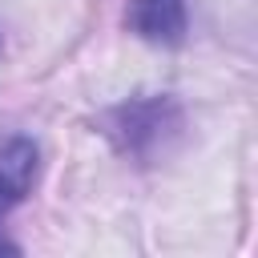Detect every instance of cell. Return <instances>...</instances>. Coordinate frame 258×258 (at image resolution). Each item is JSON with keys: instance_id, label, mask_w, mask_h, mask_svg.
<instances>
[{"instance_id": "6da1fadb", "label": "cell", "mask_w": 258, "mask_h": 258, "mask_svg": "<svg viewBox=\"0 0 258 258\" xmlns=\"http://www.w3.org/2000/svg\"><path fill=\"white\" fill-rule=\"evenodd\" d=\"M105 133L117 141L121 153L153 161L157 153H165L169 137L181 133V109L173 97H133L105 117Z\"/></svg>"}, {"instance_id": "7a4b0ae2", "label": "cell", "mask_w": 258, "mask_h": 258, "mask_svg": "<svg viewBox=\"0 0 258 258\" xmlns=\"http://www.w3.org/2000/svg\"><path fill=\"white\" fill-rule=\"evenodd\" d=\"M36 173H40V149L32 137L0 141V218H8L32 194Z\"/></svg>"}, {"instance_id": "3957f363", "label": "cell", "mask_w": 258, "mask_h": 258, "mask_svg": "<svg viewBox=\"0 0 258 258\" xmlns=\"http://www.w3.org/2000/svg\"><path fill=\"white\" fill-rule=\"evenodd\" d=\"M125 24L149 44H181L185 36V0H129Z\"/></svg>"}]
</instances>
